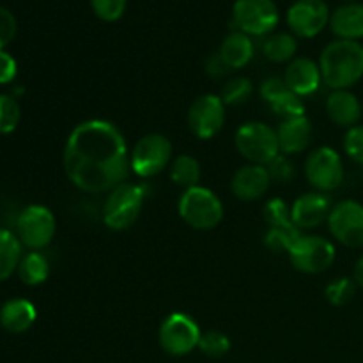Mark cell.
<instances>
[{
  "label": "cell",
  "instance_id": "cell-41",
  "mask_svg": "<svg viewBox=\"0 0 363 363\" xmlns=\"http://www.w3.org/2000/svg\"><path fill=\"white\" fill-rule=\"evenodd\" d=\"M346 4H351V2H357V0H344Z\"/></svg>",
  "mask_w": 363,
  "mask_h": 363
},
{
  "label": "cell",
  "instance_id": "cell-5",
  "mask_svg": "<svg viewBox=\"0 0 363 363\" xmlns=\"http://www.w3.org/2000/svg\"><path fill=\"white\" fill-rule=\"evenodd\" d=\"M234 145L248 163L255 165H269L280 155L277 130L262 121L241 124L234 135Z\"/></svg>",
  "mask_w": 363,
  "mask_h": 363
},
{
  "label": "cell",
  "instance_id": "cell-27",
  "mask_svg": "<svg viewBox=\"0 0 363 363\" xmlns=\"http://www.w3.org/2000/svg\"><path fill=\"white\" fill-rule=\"evenodd\" d=\"M18 277L25 286H41L50 277V262L45 254L30 250L21 257L20 266H18Z\"/></svg>",
  "mask_w": 363,
  "mask_h": 363
},
{
  "label": "cell",
  "instance_id": "cell-8",
  "mask_svg": "<svg viewBox=\"0 0 363 363\" xmlns=\"http://www.w3.org/2000/svg\"><path fill=\"white\" fill-rule=\"evenodd\" d=\"M279 21V7L273 0H236L233 6V25L250 38L273 34Z\"/></svg>",
  "mask_w": 363,
  "mask_h": 363
},
{
  "label": "cell",
  "instance_id": "cell-12",
  "mask_svg": "<svg viewBox=\"0 0 363 363\" xmlns=\"http://www.w3.org/2000/svg\"><path fill=\"white\" fill-rule=\"evenodd\" d=\"M225 103L216 94H202L190 105L186 123L191 133L201 140H211L225 126Z\"/></svg>",
  "mask_w": 363,
  "mask_h": 363
},
{
  "label": "cell",
  "instance_id": "cell-24",
  "mask_svg": "<svg viewBox=\"0 0 363 363\" xmlns=\"http://www.w3.org/2000/svg\"><path fill=\"white\" fill-rule=\"evenodd\" d=\"M298 38L291 32H273L262 41V53L275 64H286L296 59Z\"/></svg>",
  "mask_w": 363,
  "mask_h": 363
},
{
  "label": "cell",
  "instance_id": "cell-37",
  "mask_svg": "<svg viewBox=\"0 0 363 363\" xmlns=\"http://www.w3.org/2000/svg\"><path fill=\"white\" fill-rule=\"evenodd\" d=\"M16 30L18 23L14 14L6 7H0V50H6V46L11 45V41L16 38Z\"/></svg>",
  "mask_w": 363,
  "mask_h": 363
},
{
  "label": "cell",
  "instance_id": "cell-3",
  "mask_svg": "<svg viewBox=\"0 0 363 363\" xmlns=\"http://www.w3.org/2000/svg\"><path fill=\"white\" fill-rule=\"evenodd\" d=\"M177 213L191 229L211 230L222 223L225 208L215 191L199 184L181 194L177 201Z\"/></svg>",
  "mask_w": 363,
  "mask_h": 363
},
{
  "label": "cell",
  "instance_id": "cell-32",
  "mask_svg": "<svg viewBox=\"0 0 363 363\" xmlns=\"http://www.w3.org/2000/svg\"><path fill=\"white\" fill-rule=\"evenodd\" d=\"M21 119V106L11 94H0V135L13 133Z\"/></svg>",
  "mask_w": 363,
  "mask_h": 363
},
{
  "label": "cell",
  "instance_id": "cell-4",
  "mask_svg": "<svg viewBox=\"0 0 363 363\" xmlns=\"http://www.w3.org/2000/svg\"><path fill=\"white\" fill-rule=\"evenodd\" d=\"M145 191L144 184L123 183L106 194L101 208L103 223L110 230H126L133 225L144 208Z\"/></svg>",
  "mask_w": 363,
  "mask_h": 363
},
{
  "label": "cell",
  "instance_id": "cell-13",
  "mask_svg": "<svg viewBox=\"0 0 363 363\" xmlns=\"http://www.w3.org/2000/svg\"><path fill=\"white\" fill-rule=\"evenodd\" d=\"M328 230L333 240L347 248H363V204L358 201H340L333 204L328 216Z\"/></svg>",
  "mask_w": 363,
  "mask_h": 363
},
{
  "label": "cell",
  "instance_id": "cell-26",
  "mask_svg": "<svg viewBox=\"0 0 363 363\" xmlns=\"http://www.w3.org/2000/svg\"><path fill=\"white\" fill-rule=\"evenodd\" d=\"M21 257H23V245L16 234L7 229H0V282L18 272Z\"/></svg>",
  "mask_w": 363,
  "mask_h": 363
},
{
  "label": "cell",
  "instance_id": "cell-30",
  "mask_svg": "<svg viewBox=\"0 0 363 363\" xmlns=\"http://www.w3.org/2000/svg\"><path fill=\"white\" fill-rule=\"evenodd\" d=\"M357 287V282L353 279H350V277H340V279L332 280L325 287V298L333 307H344V305L354 300Z\"/></svg>",
  "mask_w": 363,
  "mask_h": 363
},
{
  "label": "cell",
  "instance_id": "cell-17",
  "mask_svg": "<svg viewBox=\"0 0 363 363\" xmlns=\"http://www.w3.org/2000/svg\"><path fill=\"white\" fill-rule=\"evenodd\" d=\"M262 101L277 113L282 116V119L287 117L305 116V103L300 96L294 94L286 85L282 77H269L266 78L259 89Z\"/></svg>",
  "mask_w": 363,
  "mask_h": 363
},
{
  "label": "cell",
  "instance_id": "cell-14",
  "mask_svg": "<svg viewBox=\"0 0 363 363\" xmlns=\"http://www.w3.org/2000/svg\"><path fill=\"white\" fill-rule=\"evenodd\" d=\"M328 4L325 0H296L287 9L286 20L291 34L311 39L321 34L330 25Z\"/></svg>",
  "mask_w": 363,
  "mask_h": 363
},
{
  "label": "cell",
  "instance_id": "cell-36",
  "mask_svg": "<svg viewBox=\"0 0 363 363\" xmlns=\"http://www.w3.org/2000/svg\"><path fill=\"white\" fill-rule=\"evenodd\" d=\"M344 152L358 165H363V124L350 128L344 135Z\"/></svg>",
  "mask_w": 363,
  "mask_h": 363
},
{
  "label": "cell",
  "instance_id": "cell-40",
  "mask_svg": "<svg viewBox=\"0 0 363 363\" xmlns=\"http://www.w3.org/2000/svg\"><path fill=\"white\" fill-rule=\"evenodd\" d=\"M353 280L357 282L358 287H362L363 289V255H360V259H358L357 264H354Z\"/></svg>",
  "mask_w": 363,
  "mask_h": 363
},
{
  "label": "cell",
  "instance_id": "cell-23",
  "mask_svg": "<svg viewBox=\"0 0 363 363\" xmlns=\"http://www.w3.org/2000/svg\"><path fill=\"white\" fill-rule=\"evenodd\" d=\"M218 55L227 64L230 71L241 69L248 66L255 55V45L252 38L245 32L233 30L223 38L222 45L218 48Z\"/></svg>",
  "mask_w": 363,
  "mask_h": 363
},
{
  "label": "cell",
  "instance_id": "cell-25",
  "mask_svg": "<svg viewBox=\"0 0 363 363\" xmlns=\"http://www.w3.org/2000/svg\"><path fill=\"white\" fill-rule=\"evenodd\" d=\"M169 176L176 186L183 188V191L199 186L202 176L201 162L191 155L176 156L169 167Z\"/></svg>",
  "mask_w": 363,
  "mask_h": 363
},
{
  "label": "cell",
  "instance_id": "cell-21",
  "mask_svg": "<svg viewBox=\"0 0 363 363\" xmlns=\"http://www.w3.org/2000/svg\"><path fill=\"white\" fill-rule=\"evenodd\" d=\"M330 28L337 39L358 41L363 38V4L351 2L337 7L330 16Z\"/></svg>",
  "mask_w": 363,
  "mask_h": 363
},
{
  "label": "cell",
  "instance_id": "cell-15",
  "mask_svg": "<svg viewBox=\"0 0 363 363\" xmlns=\"http://www.w3.org/2000/svg\"><path fill=\"white\" fill-rule=\"evenodd\" d=\"M332 208L333 201L330 194L315 190L307 191V194H301L291 206V220L300 230L315 229L328 222Z\"/></svg>",
  "mask_w": 363,
  "mask_h": 363
},
{
  "label": "cell",
  "instance_id": "cell-31",
  "mask_svg": "<svg viewBox=\"0 0 363 363\" xmlns=\"http://www.w3.org/2000/svg\"><path fill=\"white\" fill-rule=\"evenodd\" d=\"M199 351L208 358H222L230 351V339L227 333L220 330H209L202 332Z\"/></svg>",
  "mask_w": 363,
  "mask_h": 363
},
{
  "label": "cell",
  "instance_id": "cell-35",
  "mask_svg": "<svg viewBox=\"0 0 363 363\" xmlns=\"http://www.w3.org/2000/svg\"><path fill=\"white\" fill-rule=\"evenodd\" d=\"M266 169H268L269 177H272V183H279V184L291 183L294 174H296V170H294V163L291 162L289 156L282 155V152H280V155L269 163V165H266Z\"/></svg>",
  "mask_w": 363,
  "mask_h": 363
},
{
  "label": "cell",
  "instance_id": "cell-1",
  "mask_svg": "<svg viewBox=\"0 0 363 363\" xmlns=\"http://www.w3.org/2000/svg\"><path fill=\"white\" fill-rule=\"evenodd\" d=\"M67 179L85 194H108L130 176V147L119 126L87 119L71 130L62 151Z\"/></svg>",
  "mask_w": 363,
  "mask_h": 363
},
{
  "label": "cell",
  "instance_id": "cell-2",
  "mask_svg": "<svg viewBox=\"0 0 363 363\" xmlns=\"http://www.w3.org/2000/svg\"><path fill=\"white\" fill-rule=\"evenodd\" d=\"M318 64L326 87L332 91L351 89L363 78V45L335 39L323 48Z\"/></svg>",
  "mask_w": 363,
  "mask_h": 363
},
{
  "label": "cell",
  "instance_id": "cell-9",
  "mask_svg": "<svg viewBox=\"0 0 363 363\" xmlns=\"http://www.w3.org/2000/svg\"><path fill=\"white\" fill-rule=\"evenodd\" d=\"M342 156L330 145L314 149L305 160V177L315 191L332 194L344 183Z\"/></svg>",
  "mask_w": 363,
  "mask_h": 363
},
{
  "label": "cell",
  "instance_id": "cell-16",
  "mask_svg": "<svg viewBox=\"0 0 363 363\" xmlns=\"http://www.w3.org/2000/svg\"><path fill=\"white\" fill-rule=\"evenodd\" d=\"M272 186V177L264 165L247 163L234 172L230 179V191L238 201L255 202L261 201Z\"/></svg>",
  "mask_w": 363,
  "mask_h": 363
},
{
  "label": "cell",
  "instance_id": "cell-33",
  "mask_svg": "<svg viewBox=\"0 0 363 363\" xmlns=\"http://www.w3.org/2000/svg\"><path fill=\"white\" fill-rule=\"evenodd\" d=\"M262 216H264L268 227L293 222L291 220V206H287V202L279 197H273L266 202L264 209H262Z\"/></svg>",
  "mask_w": 363,
  "mask_h": 363
},
{
  "label": "cell",
  "instance_id": "cell-22",
  "mask_svg": "<svg viewBox=\"0 0 363 363\" xmlns=\"http://www.w3.org/2000/svg\"><path fill=\"white\" fill-rule=\"evenodd\" d=\"M38 319V311L32 301L13 298L0 307V326L9 333H25Z\"/></svg>",
  "mask_w": 363,
  "mask_h": 363
},
{
  "label": "cell",
  "instance_id": "cell-20",
  "mask_svg": "<svg viewBox=\"0 0 363 363\" xmlns=\"http://www.w3.org/2000/svg\"><path fill=\"white\" fill-rule=\"evenodd\" d=\"M326 116L333 124L340 128H353L357 126L362 117V103L354 92L350 89H340V91H332L326 98L325 103Z\"/></svg>",
  "mask_w": 363,
  "mask_h": 363
},
{
  "label": "cell",
  "instance_id": "cell-28",
  "mask_svg": "<svg viewBox=\"0 0 363 363\" xmlns=\"http://www.w3.org/2000/svg\"><path fill=\"white\" fill-rule=\"evenodd\" d=\"M303 236V230L298 229L293 222L284 223V225H273L268 227L264 234V245L268 250L275 252V254H289L291 248L296 245V241Z\"/></svg>",
  "mask_w": 363,
  "mask_h": 363
},
{
  "label": "cell",
  "instance_id": "cell-19",
  "mask_svg": "<svg viewBox=\"0 0 363 363\" xmlns=\"http://www.w3.org/2000/svg\"><path fill=\"white\" fill-rule=\"evenodd\" d=\"M277 130L280 152L286 156L307 151L312 140V123L307 116L282 119Z\"/></svg>",
  "mask_w": 363,
  "mask_h": 363
},
{
  "label": "cell",
  "instance_id": "cell-39",
  "mask_svg": "<svg viewBox=\"0 0 363 363\" xmlns=\"http://www.w3.org/2000/svg\"><path fill=\"white\" fill-rule=\"evenodd\" d=\"M206 73L211 78H215V80H220V78H225L227 74L230 73V69L227 67V64L223 62L222 57H220L218 53H215V55H211L206 60Z\"/></svg>",
  "mask_w": 363,
  "mask_h": 363
},
{
  "label": "cell",
  "instance_id": "cell-34",
  "mask_svg": "<svg viewBox=\"0 0 363 363\" xmlns=\"http://www.w3.org/2000/svg\"><path fill=\"white\" fill-rule=\"evenodd\" d=\"M128 0H91V7L96 16L103 21H117L126 13Z\"/></svg>",
  "mask_w": 363,
  "mask_h": 363
},
{
  "label": "cell",
  "instance_id": "cell-18",
  "mask_svg": "<svg viewBox=\"0 0 363 363\" xmlns=\"http://www.w3.org/2000/svg\"><path fill=\"white\" fill-rule=\"evenodd\" d=\"M282 78L287 87L294 94L300 96L301 99L315 94L323 84L319 64L308 57H296V59L291 60L284 71Z\"/></svg>",
  "mask_w": 363,
  "mask_h": 363
},
{
  "label": "cell",
  "instance_id": "cell-29",
  "mask_svg": "<svg viewBox=\"0 0 363 363\" xmlns=\"http://www.w3.org/2000/svg\"><path fill=\"white\" fill-rule=\"evenodd\" d=\"M252 92H254V84L250 82V78L233 77L225 80L218 96L225 103V106H240L250 99Z\"/></svg>",
  "mask_w": 363,
  "mask_h": 363
},
{
  "label": "cell",
  "instance_id": "cell-6",
  "mask_svg": "<svg viewBox=\"0 0 363 363\" xmlns=\"http://www.w3.org/2000/svg\"><path fill=\"white\" fill-rule=\"evenodd\" d=\"M174 160L172 142L162 133H147L130 151V169L135 176L149 179L169 169Z\"/></svg>",
  "mask_w": 363,
  "mask_h": 363
},
{
  "label": "cell",
  "instance_id": "cell-7",
  "mask_svg": "<svg viewBox=\"0 0 363 363\" xmlns=\"http://www.w3.org/2000/svg\"><path fill=\"white\" fill-rule=\"evenodd\" d=\"M202 330L186 312H172L162 321L158 340L162 350L170 357H186L199 350Z\"/></svg>",
  "mask_w": 363,
  "mask_h": 363
},
{
  "label": "cell",
  "instance_id": "cell-38",
  "mask_svg": "<svg viewBox=\"0 0 363 363\" xmlns=\"http://www.w3.org/2000/svg\"><path fill=\"white\" fill-rule=\"evenodd\" d=\"M18 74V62L9 52L0 50V85L13 84Z\"/></svg>",
  "mask_w": 363,
  "mask_h": 363
},
{
  "label": "cell",
  "instance_id": "cell-11",
  "mask_svg": "<svg viewBox=\"0 0 363 363\" xmlns=\"http://www.w3.org/2000/svg\"><path fill=\"white\" fill-rule=\"evenodd\" d=\"M57 233L55 215L46 206L30 204L18 215L16 236L21 245L41 252L53 241Z\"/></svg>",
  "mask_w": 363,
  "mask_h": 363
},
{
  "label": "cell",
  "instance_id": "cell-10",
  "mask_svg": "<svg viewBox=\"0 0 363 363\" xmlns=\"http://www.w3.org/2000/svg\"><path fill=\"white\" fill-rule=\"evenodd\" d=\"M287 255L296 272L305 273V275H319L332 268L337 250L335 245L326 238L303 234Z\"/></svg>",
  "mask_w": 363,
  "mask_h": 363
}]
</instances>
